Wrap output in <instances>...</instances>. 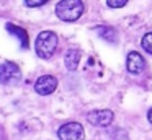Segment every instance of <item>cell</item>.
Instances as JSON below:
<instances>
[{"label":"cell","mask_w":152,"mask_h":140,"mask_svg":"<svg viewBox=\"0 0 152 140\" xmlns=\"http://www.w3.org/2000/svg\"><path fill=\"white\" fill-rule=\"evenodd\" d=\"M57 42H59V39H57L56 33H53V31L39 33L36 38V44H34L36 54L41 59H51L57 49Z\"/></svg>","instance_id":"obj_1"},{"label":"cell","mask_w":152,"mask_h":140,"mask_svg":"<svg viewBox=\"0 0 152 140\" xmlns=\"http://www.w3.org/2000/svg\"><path fill=\"white\" fill-rule=\"evenodd\" d=\"M126 68H128L129 73L132 75H139L141 72H144L145 68V60L139 52L132 51L128 54V60H126Z\"/></svg>","instance_id":"obj_7"},{"label":"cell","mask_w":152,"mask_h":140,"mask_svg":"<svg viewBox=\"0 0 152 140\" xmlns=\"http://www.w3.org/2000/svg\"><path fill=\"white\" fill-rule=\"evenodd\" d=\"M21 80V70L13 62H4L0 65V83L2 85H17Z\"/></svg>","instance_id":"obj_3"},{"label":"cell","mask_w":152,"mask_h":140,"mask_svg":"<svg viewBox=\"0 0 152 140\" xmlns=\"http://www.w3.org/2000/svg\"><path fill=\"white\" fill-rule=\"evenodd\" d=\"M57 137L59 140H83V127L79 122H66L57 129Z\"/></svg>","instance_id":"obj_4"},{"label":"cell","mask_w":152,"mask_h":140,"mask_svg":"<svg viewBox=\"0 0 152 140\" xmlns=\"http://www.w3.org/2000/svg\"><path fill=\"white\" fill-rule=\"evenodd\" d=\"M48 0H25V3H26L28 7H31V8H34V7H41L44 5Z\"/></svg>","instance_id":"obj_13"},{"label":"cell","mask_w":152,"mask_h":140,"mask_svg":"<svg viewBox=\"0 0 152 140\" xmlns=\"http://www.w3.org/2000/svg\"><path fill=\"white\" fill-rule=\"evenodd\" d=\"M95 31H96V34L106 42L116 44V41H118V33H116V29L110 28V26H96Z\"/></svg>","instance_id":"obj_10"},{"label":"cell","mask_w":152,"mask_h":140,"mask_svg":"<svg viewBox=\"0 0 152 140\" xmlns=\"http://www.w3.org/2000/svg\"><path fill=\"white\" fill-rule=\"evenodd\" d=\"M83 13L82 0H61L56 7V15L62 21H75Z\"/></svg>","instance_id":"obj_2"},{"label":"cell","mask_w":152,"mask_h":140,"mask_svg":"<svg viewBox=\"0 0 152 140\" xmlns=\"http://www.w3.org/2000/svg\"><path fill=\"white\" fill-rule=\"evenodd\" d=\"M80 59H82V52L80 49H69L66 52V57H64V62H66V67L69 70H75L77 65H79Z\"/></svg>","instance_id":"obj_9"},{"label":"cell","mask_w":152,"mask_h":140,"mask_svg":"<svg viewBox=\"0 0 152 140\" xmlns=\"http://www.w3.org/2000/svg\"><path fill=\"white\" fill-rule=\"evenodd\" d=\"M56 88H57V78L53 77V75H43L34 83V91L38 94H43V96L54 93Z\"/></svg>","instance_id":"obj_6"},{"label":"cell","mask_w":152,"mask_h":140,"mask_svg":"<svg viewBox=\"0 0 152 140\" xmlns=\"http://www.w3.org/2000/svg\"><path fill=\"white\" fill-rule=\"evenodd\" d=\"M142 49H144L145 52H149V54H152V33H147V34H144V38H142Z\"/></svg>","instance_id":"obj_11"},{"label":"cell","mask_w":152,"mask_h":140,"mask_svg":"<svg viewBox=\"0 0 152 140\" xmlns=\"http://www.w3.org/2000/svg\"><path fill=\"white\" fill-rule=\"evenodd\" d=\"M113 111L110 109H96V111H90L87 114V120H88L92 125L96 127H106L113 122Z\"/></svg>","instance_id":"obj_5"},{"label":"cell","mask_w":152,"mask_h":140,"mask_svg":"<svg viewBox=\"0 0 152 140\" xmlns=\"http://www.w3.org/2000/svg\"><path fill=\"white\" fill-rule=\"evenodd\" d=\"M147 117H149V122H151V124H152V109H151V111H149V114H147Z\"/></svg>","instance_id":"obj_14"},{"label":"cell","mask_w":152,"mask_h":140,"mask_svg":"<svg viewBox=\"0 0 152 140\" xmlns=\"http://www.w3.org/2000/svg\"><path fill=\"white\" fill-rule=\"evenodd\" d=\"M106 3L111 8H121V7H124L128 3V0H106Z\"/></svg>","instance_id":"obj_12"},{"label":"cell","mask_w":152,"mask_h":140,"mask_svg":"<svg viewBox=\"0 0 152 140\" xmlns=\"http://www.w3.org/2000/svg\"><path fill=\"white\" fill-rule=\"evenodd\" d=\"M7 31L10 33V34H13L15 38L20 39L21 47H23V49H28V47H30V39H28V33H26V29L20 28V26L13 25V23H7Z\"/></svg>","instance_id":"obj_8"}]
</instances>
